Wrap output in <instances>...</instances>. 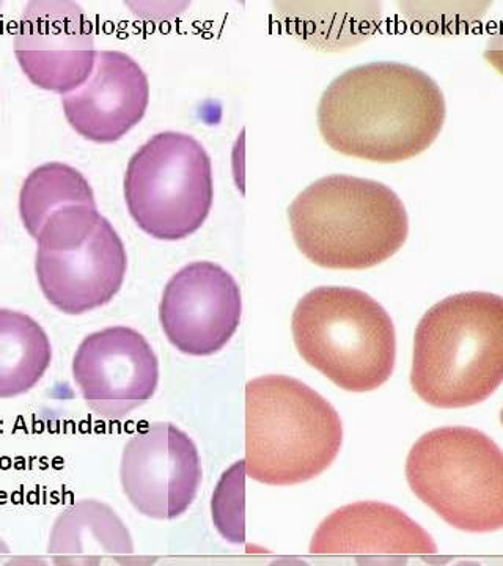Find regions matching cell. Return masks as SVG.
Here are the masks:
<instances>
[{"label": "cell", "mask_w": 503, "mask_h": 566, "mask_svg": "<svg viewBox=\"0 0 503 566\" xmlns=\"http://www.w3.org/2000/svg\"><path fill=\"white\" fill-rule=\"evenodd\" d=\"M446 98L422 70L375 62L345 71L323 93L318 126L333 150L373 163H401L431 147Z\"/></svg>", "instance_id": "obj_1"}, {"label": "cell", "mask_w": 503, "mask_h": 566, "mask_svg": "<svg viewBox=\"0 0 503 566\" xmlns=\"http://www.w3.org/2000/svg\"><path fill=\"white\" fill-rule=\"evenodd\" d=\"M503 382V297L453 294L422 316L413 337L411 386L425 403H483Z\"/></svg>", "instance_id": "obj_2"}, {"label": "cell", "mask_w": 503, "mask_h": 566, "mask_svg": "<svg viewBox=\"0 0 503 566\" xmlns=\"http://www.w3.org/2000/svg\"><path fill=\"white\" fill-rule=\"evenodd\" d=\"M290 226L300 251L327 270H368L400 251L409 219L383 182L331 175L294 199Z\"/></svg>", "instance_id": "obj_3"}, {"label": "cell", "mask_w": 503, "mask_h": 566, "mask_svg": "<svg viewBox=\"0 0 503 566\" xmlns=\"http://www.w3.org/2000/svg\"><path fill=\"white\" fill-rule=\"evenodd\" d=\"M340 415L292 376L268 375L245 386V472L270 486L311 482L337 460Z\"/></svg>", "instance_id": "obj_4"}, {"label": "cell", "mask_w": 503, "mask_h": 566, "mask_svg": "<svg viewBox=\"0 0 503 566\" xmlns=\"http://www.w3.org/2000/svg\"><path fill=\"white\" fill-rule=\"evenodd\" d=\"M292 331L302 359L346 392H373L394 374L397 334L392 318L360 290H312L294 308Z\"/></svg>", "instance_id": "obj_5"}, {"label": "cell", "mask_w": 503, "mask_h": 566, "mask_svg": "<svg viewBox=\"0 0 503 566\" xmlns=\"http://www.w3.org/2000/svg\"><path fill=\"white\" fill-rule=\"evenodd\" d=\"M409 488L449 526L468 534L503 528V450L471 427L428 431L406 458Z\"/></svg>", "instance_id": "obj_6"}, {"label": "cell", "mask_w": 503, "mask_h": 566, "mask_svg": "<svg viewBox=\"0 0 503 566\" xmlns=\"http://www.w3.org/2000/svg\"><path fill=\"white\" fill-rule=\"evenodd\" d=\"M35 240L41 292L62 314H87L120 292L128 255L98 208L69 205L52 212Z\"/></svg>", "instance_id": "obj_7"}, {"label": "cell", "mask_w": 503, "mask_h": 566, "mask_svg": "<svg viewBox=\"0 0 503 566\" xmlns=\"http://www.w3.org/2000/svg\"><path fill=\"white\" fill-rule=\"evenodd\" d=\"M125 199L140 230L185 240L207 221L214 200L210 155L189 134H156L129 159Z\"/></svg>", "instance_id": "obj_8"}, {"label": "cell", "mask_w": 503, "mask_h": 566, "mask_svg": "<svg viewBox=\"0 0 503 566\" xmlns=\"http://www.w3.org/2000/svg\"><path fill=\"white\" fill-rule=\"evenodd\" d=\"M201 479L199 449L177 424H144L123 447V493L137 512L151 520H175L188 512Z\"/></svg>", "instance_id": "obj_9"}, {"label": "cell", "mask_w": 503, "mask_h": 566, "mask_svg": "<svg viewBox=\"0 0 503 566\" xmlns=\"http://www.w3.org/2000/svg\"><path fill=\"white\" fill-rule=\"evenodd\" d=\"M74 382L99 419L117 422L155 397L159 360L133 327L112 326L87 335L73 357Z\"/></svg>", "instance_id": "obj_10"}, {"label": "cell", "mask_w": 503, "mask_h": 566, "mask_svg": "<svg viewBox=\"0 0 503 566\" xmlns=\"http://www.w3.org/2000/svg\"><path fill=\"white\" fill-rule=\"evenodd\" d=\"M13 50L32 84L62 96L87 82L98 57L91 21L77 3L65 0L29 2Z\"/></svg>", "instance_id": "obj_11"}, {"label": "cell", "mask_w": 503, "mask_h": 566, "mask_svg": "<svg viewBox=\"0 0 503 566\" xmlns=\"http://www.w3.org/2000/svg\"><path fill=\"white\" fill-rule=\"evenodd\" d=\"M241 290L221 264L193 262L164 289L159 322L164 334L186 356L221 352L240 327Z\"/></svg>", "instance_id": "obj_12"}, {"label": "cell", "mask_w": 503, "mask_h": 566, "mask_svg": "<svg viewBox=\"0 0 503 566\" xmlns=\"http://www.w3.org/2000/svg\"><path fill=\"white\" fill-rule=\"evenodd\" d=\"M150 103V82L139 63L120 51H101L92 76L62 96L71 128L96 144L120 140L139 125Z\"/></svg>", "instance_id": "obj_13"}, {"label": "cell", "mask_w": 503, "mask_h": 566, "mask_svg": "<svg viewBox=\"0 0 503 566\" xmlns=\"http://www.w3.org/2000/svg\"><path fill=\"white\" fill-rule=\"evenodd\" d=\"M316 553L436 554L438 546L422 526L397 506L356 502L342 506L319 526Z\"/></svg>", "instance_id": "obj_14"}, {"label": "cell", "mask_w": 503, "mask_h": 566, "mask_svg": "<svg viewBox=\"0 0 503 566\" xmlns=\"http://www.w3.org/2000/svg\"><path fill=\"white\" fill-rule=\"evenodd\" d=\"M52 360L50 337L32 316L0 308V398L31 392Z\"/></svg>", "instance_id": "obj_15"}, {"label": "cell", "mask_w": 503, "mask_h": 566, "mask_svg": "<svg viewBox=\"0 0 503 566\" xmlns=\"http://www.w3.org/2000/svg\"><path fill=\"white\" fill-rule=\"evenodd\" d=\"M69 205L96 207L95 193L87 178L62 163L36 167L25 178L20 193V214L25 230L36 238L52 212Z\"/></svg>", "instance_id": "obj_16"}, {"label": "cell", "mask_w": 503, "mask_h": 566, "mask_svg": "<svg viewBox=\"0 0 503 566\" xmlns=\"http://www.w3.org/2000/svg\"><path fill=\"white\" fill-rule=\"evenodd\" d=\"M245 461H237L223 472L211 497L212 523L233 545L245 542Z\"/></svg>", "instance_id": "obj_17"}, {"label": "cell", "mask_w": 503, "mask_h": 566, "mask_svg": "<svg viewBox=\"0 0 503 566\" xmlns=\"http://www.w3.org/2000/svg\"><path fill=\"white\" fill-rule=\"evenodd\" d=\"M484 57H486V61L490 62L499 73L503 74V20L499 22L493 35H491L490 41H488Z\"/></svg>", "instance_id": "obj_18"}, {"label": "cell", "mask_w": 503, "mask_h": 566, "mask_svg": "<svg viewBox=\"0 0 503 566\" xmlns=\"http://www.w3.org/2000/svg\"><path fill=\"white\" fill-rule=\"evenodd\" d=\"M272 566H307L305 564H301V562H279V564H274Z\"/></svg>", "instance_id": "obj_19"}, {"label": "cell", "mask_w": 503, "mask_h": 566, "mask_svg": "<svg viewBox=\"0 0 503 566\" xmlns=\"http://www.w3.org/2000/svg\"><path fill=\"white\" fill-rule=\"evenodd\" d=\"M501 422L503 424V408H502V411H501Z\"/></svg>", "instance_id": "obj_20"}, {"label": "cell", "mask_w": 503, "mask_h": 566, "mask_svg": "<svg viewBox=\"0 0 503 566\" xmlns=\"http://www.w3.org/2000/svg\"><path fill=\"white\" fill-rule=\"evenodd\" d=\"M0 7H2V3H0Z\"/></svg>", "instance_id": "obj_21"}]
</instances>
